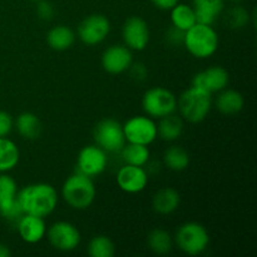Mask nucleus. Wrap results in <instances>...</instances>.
<instances>
[{
	"label": "nucleus",
	"mask_w": 257,
	"mask_h": 257,
	"mask_svg": "<svg viewBox=\"0 0 257 257\" xmlns=\"http://www.w3.org/2000/svg\"><path fill=\"white\" fill-rule=\"evenodd\" d=\"M58 192L49 183H33L18 191V201L23 213L47 217L57 208Z\"/></svg>",
	"instance_id": "1"
},
{
	"label": "nucleus",
	"mask_w": 257,
	"mask_h": 257,
	"mask_svg": "<svg viewBox=\"0 0 257 257\" xmlns=\"http://www.w3.org/2000/svg\"><path fill=\"white\" fill-rule=\"evenodd\" d=\"M95 186L92 177L80 172L73 173L65 180L62 187V196L65 202L75 210H85L95 198Z\"/></svg>",
	"instance_id": "2"
},
{
	"label": "nucleus",
	"mask_w": 257,
	"mask_h": 257,
	"mask_svg": "<svg viewBox=\"0 0 257 257\" xmlns=\"http://www.w3.org/2000/svg\"><path fill=\"white\" fill-rule=\"evenodd\" d=\"M183 45L186 49L198 59L210 58L218 49V34L212 25H203L196 23L186 30Z\"/></svg>",
	"instance_id": "3"
},
{
	"label": "nucleus",
	"mask_w": 257,
	"mask_h": 257,
	"mask_svg": "<svg viewBox=\"0 0 257 257\" xmlns=\"http://www.w3.org/2000/svg\"><path fill=\"white\" fill-rule=\"evenodd\" d=\"M177 108L181 115L191 123H200L212 108V94L200 88L191 87L180 95Z\"/></svg>",
	"instance_id": "4"
},
{
	"label": "nucleus",
	"mask_w": 257,
	"mask_h": 257,
	"mask_svg": "<svg viewBox=\"0 0 257 257\" xmlns=\"http://www.w3.org/2000/svg\"><path fill=\"white\" fill-rule=\"evenodd\" d=\"M175 241L181 251L191 256L201 255L210 243L207 228L198 222H186L180 226Z\"/></svg>",
	"instance_id": "5"
},
{
	"label": "nucleus",
	"mask_w": 257,
	"mask_h": 257,
	"mask_svg": "<svg viewBox=\"0 0 257 257\" xmlns=\"http://www.w3.org/2000/svg\"><path fill=\"white\" fill-rule=\"evenodd\" d=\"M142 107L151 118H162L176 112L177 98L167 88H151L143 95Z\"/></svg>",
	"instance_id": "6"
},
{
	"label": "nucleus",
	"mask_w": 257,
	"mask_h": 257,
	"mask_svg": "<svg viewBox=\"0 0 257 257\" xmlns=\"http://www.w3.org/2000/svg\"><path fill=\"white\" fill-rule=\"evenodd\" d=\"M94 141L105 152H119L125 145L123 125L113 118L100 120L94 128Z\"/></svg>",
	"instance_id": "7"
},
{
	"label": "nucleus",
	"mask_w": 257,
	"mask_h": 257,
	"mask_svg": "<svg viewBox=\"0 0 257 257\" xmlns=\"http://www.w3.org/2000/svg\"><path fill=\"white\" fill-rule=\"evenodd\" d=\"M123 132L128 143L145 146H150L158 137L157 124L152 118L146 115H136L130 118L123 124Z\"/></svg>",
	"instance_id": "8"
},
{
	"label": "nucleus",
	"mask_w": 257,
	"mask_h": 257,
	"mask_svg": "<svg viewBox=\"0 0 257 257\" xmlns=\"http://www.w3.org/2000/svg\"><path fill=\"white\" fill-rule=\"evenodd\" d=\"M0 215L7 220H18L23 215L18 201V183L7 172L0 173Z\"/></svg>",
	"instance_id": "9"
},
{
	"label": "nucleus",
	"mask_w": 257,
	"mask_h": 257,
	"mask_svg": "<svg viewBox=\"0 0 257 257\" xmlns=\"http://www.w3.org/2000/svg\"><path fill=\"white\" fill-rule=\"evenodd\" d=\"M48 240L50 245L59 251H73L79 246L80 232L73 223L67 221L55 222L48 228Z\"/></svg>",
	"instance_id": "10"
},
{
	"label": "nucleus",
	"mask_w": 257,
	"mask_h": 257,
	"mask_svg": "<svg viewBox=\"0 0 257 257\" xmlns=\"http://www.w3.org/2000/svg\"><path fill=\"white\" fill-rule=\"evenodd\" d=\"M107 152L97 145H90L83 148L77 158V172L88 177H95L107 168Z\"/></svg>",
	"instance_id": "11"
},
{
	"label": "nucleus",
	"mask_w": 257,
	"mask_h": 257,
	"mask_svg": "<svg viewBox=\"0 0 257 257\" xmlns=\"http://www.w3.org/2000/svg\"><path fill=\"white\" fill-rule=\"evenodd\" d=\"M110 23L103 14H92L82 20L78 27V37L84 44L97 45L108 37Z\"/></svg>",
	"instance_id": "12"
},
{
	"label": "nucleus",
	"mask_w": 257,
	"mask_h": 257,
	"mask_svg": "<svg viewBox=\"0 0 257 257\" xmlns=\"http://www.w3.org/2000/svg\"><path fill=\"white\" fill-rule=\"evenodd\" d=\"M122 37L125 47L131 50H143L150 42V28L147 22L141 17H131L124 22Z\"/></svg>",
	"instance_id": "13"
},
{
	"label": "nucleus",
	"mask_w": 257,
	"mask_h": 257,
	"mask_svg": "<svg viewBox=\"0 0 257 257\" xmlns=\"http://www.w3.org/2000/svg\"><path fill=\"white\" fill-rule=\"evenodd\" d=\"M133 63L132 52L125 45H110L102 54V67L109 74H122Z\"/></svg>",
	"instance_id": "14"
},
{
	"label": "nucleus",
	"mask_w": 257,
	"mask_h": 257,
	"mask_svg": "<svg viewBox=\"0 0 257 257\" xmlns=\"http://www.w3.org/2000/svg\"><path fill=\"white\" fill-rule=\"evenodd\" d=\"M228 82H230V75L227 70L216 65L197 73L192 79V87L200 88L212 94L227 88Z\"/></svg>",
	"instance_id": "15"
},
{
	"label": "nucleus",
	"mask_w": 257,
	"mask_h": 257,
	"mask_svg": "<svg viewBox=\"0 0 257 257\" xmlns=\"http://www.w3.org/2000/svg\"><path fill=\"white\" fill-rule=\"evenodd\" d=\"M117 183L127 193H140L147 187L148 173L141 166L125 165L118 171Z\"/></svg>",
	"instance_id": "16"
},
{
	"label": "nucleus",
	"mask_w": 257,
	"mask_h": 257,
	"mask_svg": "<svg viewBox=\"0 0 257 257\" xmlns=\"http://www.w3.org/2000/svg\"><path fill=\"white\" fill-rule=\"evenodd\" d=\"M18 232L24 242L38 243L44 238L47 233V225L44 218L39 216L23 213L18 218Z\"/></svg>",
	"instance_id": "17"
},
{
	"label": "nucleus",
	"mask_w": 257,
	"mask_h": 257,
	"mask_svg": "<svg viewBox=\"0 0 257 257\" xmlns=\"http://www.w3.org/2000/svg\"><path fill=\"white\" fill-rule=\"evenodd\" d=\"M196 23L213 25L218 15L225 9V0H192Z\"/></svg>",
	"instance_id": "18"
},
{
	"label": "nucleus",
	"mask_w": 257,
	"mask_h": 257,
	"mask_svg": "<svg viewBox=\"0 0 257 257\" xmlns=\"http://www.w3.org/2000/svg\"><path fill=\"white\" fill-rule=\"evenodd\" d=\"M181 202L180 193L175 188L166 187L158 191L152 200L153 210L160 215H170L175 212Z\"/></svg>",
	"instance_id": "19"
},
{
	"label": "nucleus",
	"mask_w": 257,
	"mask_h": 257,
	"mask_svg": "<svg viewBox=\"0 0 257 257\" xmlns=\"http://www.w3.org/2000/svg\"><path fill=\"white\" fill-rule=\"evenodd\" d=\"M217 99H216V107L222 114L233 115L237 114L242 110L245 99L240 92L235 89H223L218 92Z\"/></svg>",
	"instance_id": "20"
},
{
	"label": "nucleus",
	"mask_w": 257,
	"mask_h": 257,
	"mask_svg": "<svg viewBox=\"0 0 257 257\" xmlns=\"http://www.w3.org/2000/svg\"><path fill=\"white\" fill-rule=\"evenodd\" d=\"M47 42L52 49L63 52V50L69 49L74 44L75 34L69 27L57 25L48 32Z\"/></svg>",
	"instance_id": "21"
},
{
	"label": "nucleus",
	"mask_w": 257,
	"mask_h": 257,
	"mask_svg": "<svg viewBox=\"0 0 257 257\" xmlns=\"http://www.w3.org/2000/svg\"><path fill=\"white\" fill-rule=\"evenodd\" d=\"M160 119V123L157 125L158 137L167 142H173L181 137L183 132V122L178 115L172 113V114L165 115Z\"/></svg>",
	"instance_id": "22"
},
{
	"label": "nucleus",
	"mask_w": 257,
	"mask_h": 257,
	"mask_svg": "<svg viewBox=\"0 0 257 257\" xmlns=\"http://www.w3.org/2000/svg\"><path fill=\"white\" fill-rule=\"evenodd\" d=\"M15 125L19 135L25 140H37L42 133V122L34 113L24 112L19 114Z\"/></svg>",
	"instance_id": "23"
},
{
	"label": "nucleus",
	"mask_w": 257,
	"mask_h": 257,
	"mask_svg": "<svg viewBox=\"0 0 257 257\" xmlns=\"http://www.w3.org/2000/svg\"><path fill=\"white\" fill-rule=\"evenodd\" d=\"M19 148L7 137H0V173H5L17 167L19 162Z\"/></svg>",
	"instance_id": "24"
},
{
	"label": "nucleus",
	"mask_w": 257,
	"mask_h": 257,
	"mask_svg": "<svg viewBox=\"0 0 257 257\" xmlns=\"http://www.w3.org/2000/svg\"><path fill=\"white\" fill-rule=\"evenodd\" d=\"M120 152H122V158L125 165L145 167L148 161H150L151 153L150 150H148V146L138 145V143H128L127 146H123Z\"/></svg>",
	"instance_id": "25"
},
{
	"label": "nucleus",
	"mask_w": 257,
	"mask_h": 257,
	"mask_svg": "<svg viewBox=\"0 0 257 257\" xmlns=\"http://www.w3.org/2000/svg\"><path fill=\"white\" fill-rule=\"evenodd\" d=\"M163 162L168 170L180 172L186 170L190 165V155L180 146H171L163 153Z\"/></svg>",
	"instance_id": "26"
},
{
	"label": "nucleus",
	"mask_w": 257,
	"mask_h": 257,
	"mask_svg": "<svg viewBox=\"0 0 257 257\" xmlns=\"http://www.w3.org/2000/svg\"><path fill=\"white\" fill-rule=\"evenodd\" d=\"M171 22L173 27L181 30H188L196 24L195 10L187 4H177L171 9Z\"/></svg>",
	"instance_id": "27"
},
{
	"label": "nucleus",
	"mask_w": 257,
	"mask_h": 257,
	"mask_svg": "<svg viewBox=\"0 0 257 257\" xmlns=\"http://www.w3.org/2000/svg\"><path fill=\"white\" fill-rule=\"evenodd\" d=\"M148 246L157 255H166L172 250L173 240L167 231L162 228H156L148 235Z\"/></svg>",
	"instance_id": "28"
},
{
	"label": "nucleus",
	"mask_w": 257,
	"mask_h": 257,
	"mask_svg": "<svg viewBox=\"0 0 257 257\" xmlns=\"http://www.w3.org/2000/svg\"><path fill=\"white\" fill-rule=\"evenodd\" d=\"M114 252V243L104 235H98L93 237L88 245V253L92 257H113Z\"/></svg>",
	"instance_id": "29"
},
{
	"label": "nucleus",
	"mask_w": 257,
	"mask_h": 257,
	"mask_svg": "<svg viewBox=\"0 0 257 257\" xmlns=\"http://www.w3.org/2000/svg\"><path fill=\"white\" fill-rule=\"evenodd\" d=\"M250 13L247 9L241 7L240 4H235L228 8L225 13V22L232 29H242L250 23Z\"/></svg>",
	"instance_id": "30"
},
{
	"label": "nucleus",
	"mask_w": 257,
	"mask_h": 257,
	"mask_svg": "<svg viewBox=\"0 0 257 257\" xmlns=\"http://www.w3.org/2000/svg\"><path fill=\"white\" fill-rule=\"evenodd\" d=\"M54 13L55 10L52 3L47 2V0H40V2H38L37 14L40 19L50 20L53 18V15H54Z\"/></svg>",
	"instance_id": "31"
},
{
	"label": "nucleus",
	"mask_w": 257,
	"mask_h": 257,
	"mask_svg": "<svg viewBox=\"0 0 257 257\" xmlns=\"http://www.w3.org/2000/svg\"><path fill=\"white\" fill-rule=\"evenodd\" d=\"M185 30H181L176 27H171L166 33V39L172 45H181L185 42Z\"/></svg>",
	"instance_id": "32"
},
{
	"label": "nucleus",
	"mask_w": 257,
	"mask_h": 257,
	"mask_svg": "<svg viewBox=\"0 0 257 257\" xmlns=\"http://www.w3.org/2000/svg\"><path fill=\"white\" fill-rule=\"evenodd\" d=\"M13 122L12 115L5 110H0V137H7L13 130Z\"/></svg>",
	"instance_id": "33"
},
{
	"label": "nucleus",
	"mask_w": 257,
	"mask_h": 257,
	"mask_svg": "<svg viewBox=\"0 0 257 257\" xmlns=\"http://www.w3.org/2000/svg\"><path fill=\"white\" fill-rule=\"evenodd\" d=\"M128 70H131V75L137 80L145 79L146 75H147V70H146L145 65L140 64V63H137V64H133L132 63V65H131Z\"/></svg>",
	"instance_id": "34"
},
{
	"label": "nucleus",
	"mask_w": 257,
	"mask_h": 257,
	"mask_svg": "<svg viewBox=\"0 0 257 257\" xmlns=\"http://www.w3.org/2000/svg\"><path fill=\"white\" fill-rule=\"evenodd\" d=\"M150 2H152L158 9L171 10L176 4H177L178 0H150Z\"/></svg>",
	"instance_id": "35"
},
{
	"label": "nucleus",
	"mask_w": 257,
	"mask_h": 257,
	"mask_svg": "<svg viewBox=\"0 0 257 257\" xmlns=\"http://www.w3.org/2000/svg\"><path fill=\"white\" fill-rule=\"evenodd\" d=\"M12 256V251L7 245L0 242V257H10Z\"/></svg>",
	"instance_id": "36"
},
{
	"label": "nucleus",
	"mask_w": 257,
	"mask_h": 257,
	"mask_svg": "<svg viewBox=\"0 0 257 257\" xmlns=\"http://www.w3.org/2000/svg\"><path fill=\"white\" fill-rule=\"evenodd\" d=\"M231 3H233V4H240L241 2H242V0H230Z\"/></svg>",
	"instance_id": "37"
},
{
	"label": "nucleus",
	"mask_w": 257,
	"mask_h": 257,
	"mask_svg": "<svg viewBox=\"0 0 257 257\" xmlns=\"http://www.w3.org/2000/svg\"><path fill=\"white\" fill-rule=\"evenodd\" d=\"M33 2H40V0H33Z\"/></svg>",
	"instance_id": "38"
}]
</instances>
